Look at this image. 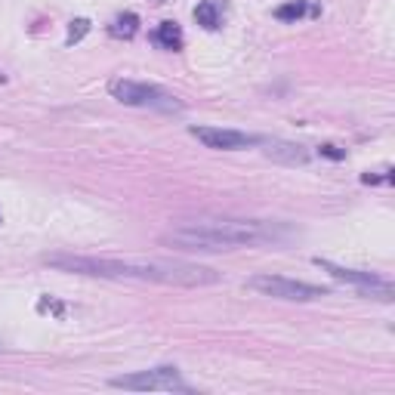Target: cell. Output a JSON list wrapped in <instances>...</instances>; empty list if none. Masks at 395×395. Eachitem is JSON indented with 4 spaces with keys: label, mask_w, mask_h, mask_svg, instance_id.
I'll use <instances>...</instances> for the list:
<instances>
[{
    "label": "cell",
    "mask_w": 395,
    "mask_h": 395,
    "mask_svg": "<svg viewBox=\"0 0 395 395\" xmlns=\"http://www.w3.org/2000/svg\"><path fill=\"white\" fill-rule=\"evenodd\" d=\"M223 10H225L223 0H201V4L195 6V22L207 31H216L220 22H223Z\"/></svg>",
    "instance_id": "cell-9"
},
{
    "label": "cell",
    "mask_w": 395,
    "mask_h": 395,
    "mask_svg": "<svg viewBox=\"0 0 395 395\" xmlns=\"http://www.w3.org/2000/svg\"><path fill=\"white\" fill-rule=\"evenodd\" d=\"M315 266L324 269L331 278H337V281H343V284H355L361 293H371V297L383 300V302H392V284L386 281V278H377L374 272H358V269H346V266H337V263H331V259H322V257L315 259Z\"/></svg>",
    "instance_id": "cell-6"
},
{
    "label": "cell",
    "mask_w": 395,
    "mask_h": 395,
    "mask_svg": "<svg viewBox=\"0 0 395 395\" xmlns=\"http://www.w3.org/2000/svg\"><path fill=\"white\" fill-rule=\"evenodd\" d=\"M189 133L201 146L216 148V151H238L250 146H263V136H257V133L229 130V127H189Z\"/></svg>",
    "instance_id": "cell-7"
},
{
    "label": "cell",
    "mask_w": 395,
    "mask_h": 395,
    "mask_svg": "<svg viewBox=\"0 0 395 395\" xmlns=\"http://www.w3.org/2000/svg\"><path fill=\"white\" fill-rule=\"evenodd\" d=\"M47 266L62 269L90 278H130V281H151V284H176V288H207L220 284L223 275L210 266L186 263V259H117V257H69L56 254L47 257Z\"/></svg>",
    "instance_id": "cell-1"
},
{
    "label": "cell",
    "mask_w": 395,
    "mask_h": 395,
    "mask_svg": "<svg viewBox=\"0 0 395 395\" xmlns=\"http://www.w3.org/2000/svg\"><path fill=\"white\" fill-rule=\"evenodd\" d=\"M151 40H155L158 47H164V49H182V44H186V37H182V28L176 22H161L155 28V35H151Z\"/></svg>",
    "instance_id": "cell-10"
},
{
    "label": "cell",
    "mask_w": 395,
    "mask_h": 395,
    "mask_svg": "<svg viewBox=\"0 0 395 395\" xmlns=\"http://www.w3.org/2000/svg\"><path fill=\"white\" fill-rule=\"evenodd\" d=\"M90 31V22L87 19H74L71 25H69V37H65V44H78V40H83V35Z\"/></svg>",
    "instance_id": "cell-13"
},
{
    "label": "cell",
    "mask_w": 395,
    "mask_h": 395,
    "mask_svg": "<svg viewBox=\"0 0 395 395\" xmlns=\"http://www.w3.org/2000/svg\"><path fill=\"white\" fill-rule=\"evenodd\" d=\"M322 10L318 6H312L309 0H290V4H284L275 10V19L278 22H300V19H306V16H318Z\"/></svg>",
    "instance_id": "cell-11"
},
{
    "label": "cell",
    "mask_w": 395,
    "mask_h": 395,
    "mask_svg": "<svg viewBox=\"0 0 395 395\" xmlns=\"http://www.w3.org/2000/svg\"><path fill=\"white\" fill-rule=\"evenodd\" d=\"M263 146H266V158H272V161H278V164H290V167L309 164V151L302 148V146H297V142L263 139Z\"/></svg>",
    "instance_id": "cell-8"
},
{
    "label": "cell",
    "mask_w": 395,
    "mask_h": 395,
    "mask_svg": "<svg viewBox=\"0 0 395 395\" xmlns=\"http://www.w3.org/2000/svg\"><path fill=\"white\" fill-rule=\"evenodd\" d=\"M293 235L284 223L266 220H201L179 229L164 232L161 244L173 250H198V254H216V250L257 247V244H281Z\"/></svg>",
    "instance_id": "cell-2"
},
{
    "label": "cell",
    "mask_w": 395,
    "mask_h": 395,
    "mask_svg": "<svg viewBox=\"0 0 395 395\" xmlns=\"http://www.w3.org/2000/svg\"><path fill=\"white\" fill-rule=\"evenodd\" d=\"M318 151H322L324 158H331V161H343V158H346V151H343V148H337V146H322Z\"/></svg>",
    "instance_id": "cell-14"
},
{
    "label": "cell",
    "mask_w": 395,
    "mask_h": 395,
    "mask_svg": "<svg viewBox=\"0 0 395 395\" xmlns=\"http://www.w3.org/2000/svg\"><path fill=\"white\" fill-rule=\"evenodd\" d=\"M112 386L130 392H191V386L182 380L176 367H151V371L124 374V377H114Z\"/></svg>",
    "instance_id": "cell-5"
},
{
    "label": "cell",
    "mask_w": 395,
    "mask_h": 395,
    "mask_svg": "<svg viewBox=\"0 0 395 395\" xmlns=\"http://www.w3.org/2000/svg\"><path fill=\"white\" fill-rule=\"evenodd\" d=\"M108 93H112L121 105H133V108H148V112H161V114H173L182 112V99L173 96L170 90L158 87V83H146V81H130V78H114L108 83Z\"/></svg>",
    "instance_id": "cell-3"
},
{
    "label": "cell",
    "mask_w": 395,
    "mask_h": 395,
    "mask_svg": "<svg viewBox=\"0 0 395 395\" xmlns=\"http://www.w3.org/2000/svg\"><path fill=\"white\" fill-rule=\"evenodd\" d=\"M139 31V16L136 13H121L112 22V35L114 37H133Z\"/></svg>",
    "instance_id": "cell-12"
},
{
    "label": "cell",
    "mask_w": 395,
    "mask_h": 395,
    "mask_svg": "<svg viewBox=\"0 0 395 395\" xmlns=\"http://www.w3.org/2000/svg\"><path fill=\"white\" fill-rule=\"evenodd\" d=\"M247 288L263 293V297L290 300V302H312V300H322V297L331 293L327 288H318V284L281 278V275H254V278H247Z\"/></svg>",
    "instance_id": "cell-4"
},
{
    "label": "cell",
    "mask_w": 395,
    "mask_h": 395,
    "mask_svg": "<svg viewBox=\"0 0 395 395\" xmlns=\"http://www.w3.org/2000/svg\"><path fill=\"white\" fill-rule=\"evenodd\" d=\"M0 223H4V220H0Z\"/></svg>",
    "instance_id": "cell-15"
}]
</instances>
